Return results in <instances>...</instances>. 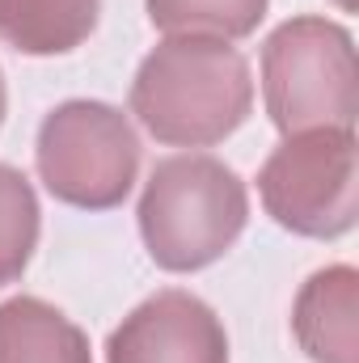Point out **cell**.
<instances>
[{"instance_id":"9","label":"cell","mask_w":359,"mask_h":363,"mask_svg":"<svg viewBox=\"0 0 359 363\" xmlns=\"http://www.w3.org/2000/svg\"><path fill=\"white\" fill-rule=\"evenodd\" d=\"M101 0H0V38L21 55H68L97 30Z\"/></svg>"},{"instance_id":"12","label":"cell","mask_w":359,"mask_h":363,"mask_svg":"<svg viewBox=\"0 0 359 363\" xmlns=\"http://www.w3.org/2000/svg\"><path fill=\"white\" fill-rule=\"evenodd\" d=\"M4 110H9V93H4V72H0V127H4Z\"/></svg>"},{"instance_id":"1","label":"cell","mask_w":359,"mask_h":363,"mask_svg":"<svg viewBox=\"0 0 359 363\" xmlns=\"http://www.w3.org/2000/svg\"><path fill=\"white\" fill-rule=\"evenodd\" d=\"M254 106L245 55L207 34H170L157 43L131 81V114L170 148H211L228 140Z\"/></svg>"},{"instance_id":"4","label":"cell","mask_w":359,"mask_h":363,"mask_svg":"<svg viewBox=\"0 0 359 363\" xmlns=\"http://www.w3.org/2000/svg\"><path fill=\"white\" fill-rule=\"evenodd\" d=\"M43 186L81 211H110L118 207L140 174V135L123 110L72 97L55 106L34 144Z\"/></svg>"},{"instance_id":"11","label":"cell","mask_w":359,"mask_h":363,"mask_svg":"<svg viewBox=\"0 0 359 363\" xmlns=\"http://www.w3.org/2000/svg\"><path fill=\"white\" fill-rule=\"evenodd\" d=\"M38 228H43V211L30 178L0 161V287L26 274L38 250Z\"/></svg>"},{"instance_id":"2","label":"cell","mask_w":359,"mask_h":363,"mask_svg":"<svg viewBox=\"0 0 359 363\" xmlns=\"http://www.w3.org/2000/svg\"><path fill=\"white\" fill-rule=\"evenodd\" d=\"M140 237L161 271L190 274L220 262L250 220V194L224 161L182 152L157 161L140 194Z\"/></svg>"},{"instance_id":"5","label":"cell","mask_w":359,"mask_h":363,"mask_svg":"<svg viewBox=\"0 0 359 363\" xmlns=\"http://www.w3.org/2000/svg\"><path fill=\"white\" fill-rule=\"evenodd\" d=\"M267 216L309 241H338L355 228L359 174L355 131H300L283 135L258 174Z\"/></svg>"},{"instance_id":"7","label":"cell","mask_w":359,"mask_h":363,"mask_svg":"<svg viewBox=\"0 0 359 363\" xmlns=\"http://www.w3.org/2000/svg\"><path fill=\"white\" fill-rule=\"evenodd\" d=\"M292 334L313 363H359V271L338 262L309 274L292 304Z\"/></svg>"},{"instance_id":"8","label":"cell","mask_w":359,"mask_h":363,"mask_svg":"<svg viewBox=\"0 0 359 363\" xmlns=\"http://www.w3.org/2000/svg\"><path fill=\"white\" fill-rule=\"evenodd\" d=\"M0 363H93L89 338L55 304L13 296L0 304Z\"/></svg>"},{"instance_id":"10","label":"cell","mask_w":359,"mask_h":363,"mask_svg":"<svg viewBox=\"0 0 359 363\" xmlns=\"http://www.w3.org/2000/svg\"><path fill=\"white\" fill-rule=\"evenodd\" d=\"M148 21L165 34H207V38H250L267 17L270 0H144Z\"/></svg>"},{"instance_id":"6","label":"cell","mask_w":359,"mask_h":363,"mask_svg":"<svg viewBox=\"0 0 359 363\" xmlns=\"http://www.w3.org/2000/svg\"><path fill=\"white\" fill-rule=\"evenodd\" d=\"M106 363H228V334L207 300L170 287L123 317Z\"/></svg>"},{"instance_id":"13","label":"cell","mask_w":359,"mask_h":363,"mask_svg":"<svg viewBox=\"0 0 359 363\" xmlns=\"http://www.w3.org/2000/svg\"><path fill=\"white\" fill-rule=\"evenodd\" d=\"M338 4H343V9H351V4H355V0H338Z\"/></svg>"},{"instance_id":"3","label":"cell","mask_w":359,"mask_h":363,"mask_svg":"<svg viewBox=\"0 0 359 363\" xmlns=\"http://www.w3.org/2000/svg\"><path fill=\"white\" fill-rule=\"evenodd\" d=\"M263 97L283 135L355 131V38L326 17H292L263 47Z\"/></svg>"}]
</instances>
